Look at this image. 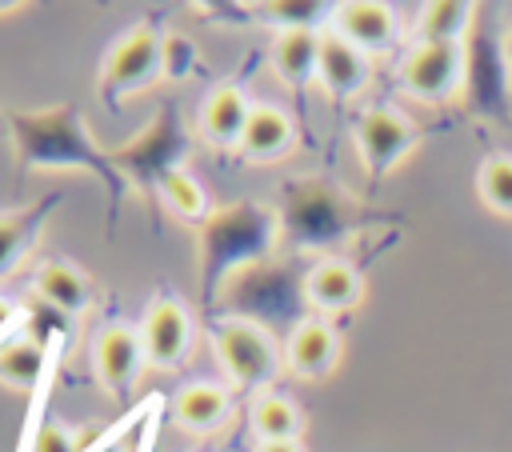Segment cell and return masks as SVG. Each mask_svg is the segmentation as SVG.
Here are the masks:
<instances>
[{"mask_svg": "<svg viewBox=\"0 0 512 452\" xmlns=\"http://www.w3.org/2000/svg\"><path fill=\"white\" fill-rule=\"evenodd\" d=\"M8 128L16 144V164L24 172H92L108 184L112 216L120 212V200L128 192L124 176L112 164V152L96 144V136L84 124V112L76 104H52V108H8Z\"/></svg>", "mask_w": 512, "mask_h": 452, "instance_id": "obj_1", "label": "cell"}, {"mask_svg": "<svg viewBox=\"0 0 512 452\" xmlns=\"http://www.w3.org/2000/svg\"><path fill=\"white\" fill-rule=\"evenodd\" d=\"M284 236V216L264 200H232L212 208L196 236V268H200V296L212 304L252 268L276 252Z\"/></svg>", "mask_w": 512, "mask_h": 452, "instance_id": "obj_2", "label": "cell"}, {"mask_svg": "<svg viewBox=\"0 0 512 452\" xmlns=\"http://www.w3.org/2000/svg\"><path fill=\"white\" fill-rule=\"evenodd\" d=\"M108 152H112V164H116V172L124 176L128 188H140L148 196H160V184L188 164L192 136L184 128V116L168 104L132 140H124V144H116Z\"/></svg>", "mask_w": 512, "mask_h": 452, "instance_id": "obj_3", "label": "cell"}, {"mask_svg": "<svg viewBox=\"0 0 512 452\" xmlns=\"http://www.w3.org/2000/svg\"><path fill=\"white\" fill-rule=\"evenodd\" d=\"M212 352L220 360V368L228 372V380L236 388H268L276 376H280V348H276V336L268 332L264 320H252V316H216L212 328Z\"/></svg>", "mask_w": 512, "mask_h": 452, "instance_id": "obj_4", "label": "cell"}, {"mask_svg": "<svg viewBox=\"0 0 512 452\" xmlns=\"http://www.w3.org/2000/svg\"><path fill=\"white\" fill-rule=\"evenodd\" d=\"M164 36L168 32H160L156 20H140L112 44L100 68V100L108 108H120L164 80Z\"/></svg>", "mask_w": 512, "mask_h": 452, "instance_id": "obj_5", "label": "cell"}, {"mask_svg": "<svg viewBox=\"0 0 512 452\" xmlns=\"http://www.w3.org/2000/svg\"><path fill=\"white\" fill-rule=\"evenodd\" d=\"M400 92L416 104H448L464 84V44L416 40L400 60Z\"/></svg>", "mask_w": 512, "mask_h": 452, "instance_id": "obj_6", "label": "cell"}, {"mask_svg": "<svg viewBox=\"0 0 512 452\" xmlns=\"http://www.w3.org/2000/svg\"><path fill=\"white\" fill-rule=\"evenodd\" d=\"M356 152L368 176H388L412 148H416V124L400 108H368L356 120Z\"/></svg>", "mask_w": 512, "mask_h": 452, "instance_id": "obj_7", "label": "cell"}, {"mask_svg": "<svg viewBox=\"0 0 512 452\" xmlns=\"http://www.w3.org/2000/svg\"><path fill=\"white\" fill-rule=\"evenodd\" d=\"M92 364H96V380L104 384L108 396L116 400H128L148 368V356H144V340H140V328H128V324H108L100 336H96V348H92Z\"/></svg>", "mask_w": 512, "mask_h": 452, "instance_id": "obj_8", "label": "cell"}, {"mask_svg": "<svg viewBox=\"0 0 512 452\" xmlns=\"http://www.w3.org/2000/svg\"><path fill=\"white\" fill-rule=\"evenodd\" d=\"M144 356L152 368H180V360L192 352V316L176 296H156L140 320Z\"/></svg>", "mask_w": 512, "mask_h": 452, "instance_id": "obj_9", "label": "cell"}, {"mask_svg": "<svg viewBox=\"0 0 512 452\" xmlns=\"http://www.w3.org/2000/svg\"><path fill=\"white\" fill-rule=\"evenodd\" d=\"M340 40H348L352 48H360L364 56H380L396 44V12L392 4L380 0H344L332 8V24H328Z\"/></svg>", "mask_w": 512, "mask_h": 452, "instance_id": "obj_10", "label": "cell"}, {"mask_svg": "<svg viewBox=\"0 0 512 452\" xmlns=\"http://www.w3.org/2000/svg\"><path fill=\"white\" fill-rule=\"evenodd\" d=\"M372 80V56H364L360 48H352L348 40H340L332 28L320 32V64H316V84L324 88L328 100L344 104L356 100Z\"/></svg>", "mask_w": 512, "mask_h": 452, "instance_id": "obj_11", "label": "cell"}, {"mask_svg": "<svg viewBox=\"0 0 512 452\" xmlns=\"http://www.w3.org/2000/svg\"><path fill=\"white\" fill-rule=\"evenodd\" d=\"M308 308L316 316H340V312H352L364 296V280L356 272V264L348 260H336V256H324L316 260L308 272H304V284H300Z\"/></svg>", "mask_w": 512, "mask_h": 452, "instance_id": "obj_12", "label": "cell"}, {"mask_svg": "<svg viewBox=\"0 0 512 452\" xmlns=\"http://www.w3.org/2000/svg\"><path fill=\"white\" fill-rule=\"evenodd\" d=\"M284 364L300 380H324L340 364V332L324 316L300 320L284 340Z\"/></svg>", "mask_w": 512, "mask_h": 452, "instance_id": "obj_13", "label": "cell"}, {"mask_svg": "<svg viewBox=\"0 0 512 452\" xmlns=\"http://www.w3.org/2000/svg\"><path fill=\"white\" fill-rule=\"evenodd\" d=\"M248 116H252V100L244 96L240 84L224 80V84H216L204 96L200 116H196V128H200V136L212 148H240V136H244Z\"/></svg>", "mask_w": 512, "mask_h": 452, "instance_id": "obj_14", "label": "cell"}, {"mask_svg": "<svg viewBox=\"0 0 512 452\" xmlns=\"http://www.w3.org/2000/svg\"><path fill=\"white\" fill-rule=\"evenodd\" d=\"M32 288L60 316H84L96 300L92 280L72 260H40L36 272H32Z\"/></svg>", "mask_w": 512, "mask_h": 452, "instance_id": "obj_15", "label": "cell"}, {"mask_svg": "<svg viewBox=\"0 0 512 452\" xmlns=\"http://www.w3.org/2000/svg\"><path fill=\"white\" fill-rule=\"evenodd\" d=\"M56 204H60V192H48L36 204H24V208L0 216V280H8L24 264V256L36 248Z\"/></svg>", "mask_w": 512, "mask_h": 452, "instance_id": "obj_16", "label": "cell"}, {"mask_svg": "<svg viewBox=\"0 0 512 452\" xmlns=\"http://www.w3.org/2000/svg\"><path fill=\"white\" fill-rule=\"evenodd\" d=\"M296 148V124L284 108L276 104H252V116L244 124V136H240V156L248 164H272L280 156H288Z\"/></svg>", "mask_w": 512, "mask_h": 452, "instance_id": "obj_17", "label": "cell"}, {"mask_svg": "<svg viewBox=\"0 0 512 452\" xmlns=\"http://www.w3.org/2000/svg\"><path fill=\"white\" fill-rule=\"evenodd\" d=\"M52 356H56V344L36 332L12 336L0 348V384L20 392H40V384L52 376Z\"/></svg>", "mask_w": 512, "mask_h": 452, "instance_id": "obj_18", "label": "cell"}, {"mask_svg": "<svg viewBox=\"0 0 512 452\" xmlns=\"http://www.w3.org/2000/svg\"><path fill=\"white\" fill-rule=\"evenodd\" d=\"M228 412H232V392L220 384H208V380L184 384L168 404L172 424L184 432H212L228 420Z\"/></svg>", "mask_w": 512, "mask_h": 452, "instance_id": "obj_19", "label": "cell"}, {"mask_svg": "<svg viewBox=\"0 0 512 452\" xmlns=\"http://www.w3.org/2000/svg\"><path fill=\"white\" fill-rule=\"evenodd\" d=\"M272 72L284 88H308L316 84V64H320V32H276L268 48Z\"/></svg>", "mask_w": 512, "mask_h": 452, "instance_id": "obj_20", "label": "cell"}, {"mask_svg": "<svg viewBox=\"0 0 512 452\" xmlns=\"http://www.w3.org/2000/svg\"><path fill=\"white\" fill-rule=\"evenodd\" d=\"M472 16H476V4H468V0H432L416 16V40L464 44V36L472 28Z\"/></svg>", "mask_w": 512, "mask_h": 452, "instance_id": "obj_21", "label": "cell"}, {"mask_svg": "<svg viewBox=\"0 0 512 452\" xmlns=\"http://www.w3.org/2000/svg\"><path fill=\"white\" fill-rule=\"evenodd\" d=\"M300 408L292 404V396L284 392H260L252 404V432L260 436V444H276V440H300Z\"/></svg>", "mask_w": 512, "mask_h": 452, "instance_id": "obj_22", "label": "cell"}, {"mask_svg": "<svg viewBox=\"0 0 512 452\" xmlns=\"http://www.w3.org/2000/svg\"><path fill=\"white\" fill-rule=\"evenodd\" d=\"M160 200H164V208L176 216V220H184V224H204L208 216H212V204H208V192H204V184L188 172V168H180V172H172L164 184H160Z\"/></svg>", "mask_w": 512, "mask_h": 452, "instance_id": "obj_23", "label": "cell"}, {"mask_svg": "<svg viewBox=\"0 0 512 452\" xmlns=\"http://www.w3.org/2000/svg\"><path fill=\"white\" fill-rule=\"evenodd\" d=\"M332 8L336 4H316V0H276V4H260V20L276 24V32H320V24H332Z\"/></svg>", "mask_w": 512, "mask_h": 452, "instance_id": "obj_24", "label": "cell"}, {"mask_svg": "<svg viewBox=\"0 0 512 452\" xmlns=\"http://www.w3.org/2000/svg\"><path fill=\"white\" fill-rule=\"evenodd\" d=\"M476 196L496 216H512V156L508 152H492V156L480 160V168H476Z\"/></svg>", "mask_w": 512, "mask_h": 452, "instance_id": "obj_25", "label": "cell"}, {"mask_svg": "<svg viewBox=\"0 0 512 452\" xmlns=\"http://www.w3.org/2000/svg\"><path fill=\"white\" fill-rule=\"evenodd\" d=\"M200 68V56H196V44L180 32H168L164 36V80H188V72Z\"/></svg>", "mask_w": 512, "mask_h": 452, "instance_id": "obj_26", "label": "cell"}, {"mask_svg": "<svg viewBox=\"0 0 512 452\" xmlns=\"http://www.w3.org/2000/svg\"><path fill=\"white\" fill-rule=\"evenodd\" d=\"M260 452H304L300 440H276V444H260Z\"/></svg>", "mask_w": 512, "mask_h": 452, "instance_id": "obj_27", "label": "cell"}, {"mask_svg": "<svg viewBox=\"0 0 512 452\" xmlns=\"http://www.w3.org/2000/svg\"><path fill=\"white\" fill-rule=\"evenodd\" d=\"M148 432H152V428H144V436H140V448H132V444H120V440H116V444H108L104 452H148Z\"/></svg>", "mask_w": 512, "mask_h": 452, "instance_id": "obj_28", "label": "cell"}, {"mask_svg": "<svg viewBox=\"0 0 512 452\" xmlns=\"http://www.w3.org/2000/svg\"><path fill=\"white\" fill-rule=\"evenodd\" d=\"M16 8H24V4H0V12H16Z\"/></svg>", "mask_w": 512, "mask_h": 452, "instance_id": "obj_29", "label": "cell"}]
</instances>
